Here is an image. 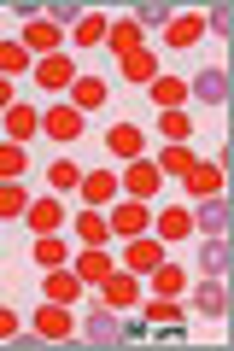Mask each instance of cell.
<instances>
[{
    "instance_id": "obj_29",
    "label": "cell",
    "mask_w": 234,
    "mask_h": 351,
    "mask_svg": "<svg viewBox=\"0 0 234 351\" xmlns=\"http://www.w3.org/2000/svg\"><path fill=\"white\" fill-rule=\"evenodd\" d=\"M71 263V246L59 234H36V269H65Z\"/></svg>"
},
{
    "instance_id": "obj_5",
    "label": "cell",
    "mask_w": 234,
    "mask_h": 351,
    "mask_svg": "<svg viewBox=\"0 0 234 351\" xmlns=\"http://www.w3.org/2000/svg\"><path fill=\"white\" fill-rule=\"evenodd\" d=\"M82 346H124V316L111 311V304H100L82 322Z\"/></svg>"
},
{
    "instance_id": "obj_15",
    "label": "cell",
    "mask_w": 234,
    "mask_h": 351,
    "mask_svg": "<svg viewBox=\"0 0 234 351\" xmlns=\"http://www.w3.org/2000/svg\"><path fill=\"white\" fill-rule=\"evenodd\" d=\"M199 36H205V18H199V12H170V24H164V47H194Z\"/></svg>"
},
{
    "instance_id": "obj_8",
    "label": "cell",
    "mask_w": 234,
    "mask_h": 351,
    "mask_svg": "<svg viewBox=\"0 0 234 351\" xmlns=\"http://www.w3.org/2000/svg\"><path fill=\"white\" fill-rule=\"evenodd\" d=\"M71 263H76V281H82V287H100V281L117 269V263L106 258V246H82V252H71Z\"/></svg>"
},
{
    "instance_id": "obj_40",
    "label": "cell",
    "mask_w": 234,
    "mask_h": 351,
    "mask_svg": "<svg viewBox=\"0 0 234 351\" xmlns=\"http://www.w3.org/2000/svg\"><path fill=\"white\" fill-rule=\"evenodd\" d=\"M229 24H234V18H229V6H211V12H205V29H217V36H222Z\"/></svg>"
},
{
    "instance_id": "obj_43",
    "label": "cell",
    "mask_w": 234,
    "mask_h": 351,
    "mask_svg": "<svg viewBox=\"0 0 234 351\" xmlns=\"http://www.w3.org/2000/svg\"><path fill=\"white\" fill-rule=\"evenodd\" d=\"M12 106H18V100H12V82L0 76V112H12Z\"/></svg>"
},
{
    "instance_id": "obj_38",
    "label": "cell",
    "mask_w": 234,
    "mask_h": 351,
    "mask_svg": "<svg viewBox=\"0 0 234 351\" xmlns=\"http://www.w3.org/2000/svg\"><path fill=\"white\" fill-rule=\"evenodd\" d=\"M164 24H170V6H164V0H147L135 12V29H164Z\"/></svg>"
},
{
    "instance_id": "obj_31",
    "label": "cell",
    "mask_w": 234,
    "mask_h": 351,
    "mask_svg": "<svg viewBox=\"0 0 234 351\" xmlns=\"http://www.w3.org/2000/svg\"><path fill=\"white\" fill-rule=\"evenodd\" d=\"M106 47L117 53V59H124V53H135V47H141V29H135V18H117V24L106 29Z\"/></svg>"
},
{
    "instance_id": "obj_42",
    "label": "cell",
    "mask_w": 234,
    "mask_h": 351,
    "mask_svg": "<svg viewBox=\"0 0 234 351\" xmlns=\"http://www.w3.org/2000/svg\"><path fill=\"white\" fill-rule=\"evenodd\" d=\"M147 339V322H124V346H141Z\"/></svg>"
},
{
    "instance_id": "obj_24",
    "label": "cell",
    "mask_w": 234,
    "mask_h": 351,
    "mask_svg": "<svg viewBox=\"0 0 234 351\" xmlns=\"http://www.w3.org/2000/svg\"><path fill=\"white\" fill-rule=\"evenodd\" d=\"M194 228L199 234H222V228H229V199H199V211H194Z\"/></svg>"
},
{
    "instance_id": "obj_21",
    "label": "cell",
    "mask_w": 234,
    "mask_h": 351,
    "mask_svg": "<svg viewBox=\"0 0 234 351\" xmlns=\"http://www.w3.org/2000/svg\"><path fill=\"white\" fill-rule=\"evenodd\" d=\"M194 263L205 269V276H222V269H229V240L205 234V240H199V252H194Z\"/></svg>"
},
{
    "instance_id": "obj_3",
    "label": "cell",
    "mask_w": 234,
    "mask_h": 351,
    "mask_svg": "<svg viewBox=\"0 0 234 351\" xmlns=\"http://www.w3.org/2000/svg\"><path fill=\"white\" fill-rule=\"evenodd\" d=\"M164 263V240L159 234H135V240H124V263L117 269H129V276H147V269H159Z\"/></svg>"
},
{
    "instance_id": "obj_14",
    "label": "cell",
    "mask_w": 234,
    "mask_h": 351,
    "mask_svg": "<svg viewBox=\"0 0 234 351\" xmlns=\"http://www.w3.org/2000/svg\"><path fill=\"white\" fill-rule=\"evenodd\" d=\"M147 100L159 106V112H182V106H187V82H182V76H152Z\"/></svg>"
},
{
    "instance_id": "obj_6",
    "label": "cell",
    "mask_w": 234,
    "mask_h": 351,
    "mask_svg": "<svg viewBox=\"0 0 234 351\" xmlns=\"http://www.w3.org/2000/svg\"><path fill=\"white\" fill-rule=\"evenodd\" d=\"M41 135L59 141V147H71V141L82 135V112H76V106H47V112H41Z\"/></svg>"
},
{
    "instance_id": "obj_23",
    "label": "cell",
    "mask_w": 234,
    "mask_h": 351,
    "mask_svg": "<svg viewBox=\"0 0 234 351\" xmlns=\"http://www.w3.org/2000/svg\"><path fill=\"white\" fill-rule=\"evenodd\" d=\"M117 71H124V76H129L135 88H147L152 76H159V59H152L147 47H135V53H124V59H117Z\"/></svg>"
},
{
    "instance_id": "obj_37",
    "label": "cell",
    "mask_w": 234,
    "mask_h": 351,
    "mask_svg": "<svg viewBox=\"0 0 234 351\" xmlns=\"http://www.w3.org/2000/svg\"><path fill=\"white\" fill-rule=\"evenodd\" d=\"M47 24L76 29V24H82V6H76V0H53V6H47Z\"/></svg>"
},
{
    "instance_id": "obj_4",
    "label": "cell",
    "mask_w": 234,
    "mask_h": 351,
    "mask_svg": "<svg viewBox=\"0 0 234 351\" xmlns=\"http://www.w3.org/2000/svg\"><path fill=\"white\" fill-rule=\"evenodd\" d=\"M30 82H41V94H59V88H71V82H76V59H71V53H53V59H36Z\"/></svg>"
},
{
    "instance_id": "obj_10",
    "label": "cell",
    "mask_w": 234,
    "mask_h": 351,
    "mask_svg": "<svg viewBox=\"0 0 234 351\" xmlns=\"http://www.w3.org/2000/svg\"><path fill=\"white\" fill-rule=\"evenodd\" d=\"M182 182H187V193H194V199H217V193H222V164L194 158V170H187Z\"/></svg>"
},
{
    "instance_id": "obj_17",
    "label": "cell",
    "mask_w": 234,
    "mask_h": 351,
    "mask_svg": "<svg viewBox=\"0 0 234 351\" xmlns=\"http://www.w3.org/2000/svg\"><path fill=\"white\" fill-rule=\"evenodd\" d=\"M147 276H152V299H182V293H187V269L170 263V258H164L159 269H147Z\"/></svg>"
},
{
    "instance_id": "obj_9",
    "label": "cell",
    "mask_w": 234,
    "mask_h": 351,
    "mask_svg": "<svg viewBox=\"0 0 234 351\" xmlns=\"http://www.w3.org/2000/svg\"><path fill=\"white\" fill-rule=\"evenodd\" d=\"M100 293H106L111 311H129V304H141V276H129V269H111V276L100 281Z\"/></svg>"
},
{
    "instance_id": "obj_20",
    "label": "cell",
    "mask_w": 234,
    "mask_h": 351,
    "mask_svg": "<svg viewBox=\"0 0 234 351\" xmlns=\"http://www.w3.org/2000/svg\"><path fill=\"white\" fill-rule=\"evenodd\" d=\"M71 106H76V112H100V106H106V82H100V76H76V82H71Z\"/></svg>"
},
{
    "instance_id": "obj_41",
    "label": "cell",
    "mask_w": 234,
    "mask_h": 351,
    "mask_svg": "<svg viewBox=\"0 0 234 351\" xmlns=\"http://www.w3.org/2000/svg\"><path fill=\"white\" fill-rule=\"evenodd\" d=\"M12 334H18V316L6 311V304H0V346H6V339H12Z\"/></svg>"
},
{
    "instance_id": "obj_36",
    "label": "cell",
    "mask_w": 234,
    "mask_h": 351,
    "mask_svg": "<svg viewBox=\"0 0 234 351\" xmlns=\"http://www.w3.org/2000/svg\"><path fill=\"white\" fill-rule=\"evenodd\" d=\"M47 182H53V193H76V182H82V170H76L71 158H59V164L47 170Z\"/></svg>"
},
{
    "instance_id": "obj_1",
    "label": "cell",
    "mask_w": 234,
    "mask_h": 351,
    "mask_svg": "<svg viewBox=\"0 0 234 351\" xmlns=\"http://www.w3.org/2000/svg\"><path fill=\"white\" fill-rule=\"evenodd\" d=\"M106 223H111V240H135V234H152V211H147V199H111Z\"/></svg>"
},
{
    "instance_id": "obj_19",
    "label": "cell",
    "mask_w": 234,
    "mask_h": 351,
    "mask_svg": "<svg viewBox=\"0 0 234 351\" xmlns=\"http://www.w3.org/2000/svg\"><path fill=\"white\" fill-rule=\"evenodd\" d=\"M187 304H194L199 316H222V311H229V293H222V281H217V276H205V281L194 287V299H187Z\"/></svg>"
},
{
    "instance_id": "obj_26",
    "label": "cell",
    "mask_w": 234,
    "mask_h": 351,
    "mask_svg": "<svg viewBox=\"0 0 234 351\" xmlns=\"http://www.w3.org/2000/svg\"><path fill=\"white\" fill-rule=\"evenodd\" d=\"M76 234H82V246H111V223H106V211H94V205H88V211L76 217Z\"/></svg>"
},
{
    "instance_id": "obj_13",
    "label": "cell",
    "mask_w": 234,
    "mask_h": 351,
    "mask_svg": "<svg viewBox=\"0 0 234 351\" xmlns=\"http://www.w3.org/2000/svg\"><path fill=\"white\" fill-rule=\"evenodd\" d=\"M76 193H82V199L94 205V211H106L111 199H124V193H117V176H111V170H94V176H82V182H76Z\"/></svg>"
},
{
    "instance_id": "obj_28",
    "label": "cell",
    "mask_w": 234,
    "mask_h": 351,
    "mask_svg": "<svg viewBox=\"0 0 234 351\" xmlns=\"http://www.w3.org/2000/svg\"><path fill=\"white\" fill-rule=\"evenodd\" d=\"M106 29H111V18H100V12H82V24L71 29V47H100V41H106Z\"/></svg>"
},
{
    "instance_id": "obj_12",
    "label": "cell",
    "mask_w": 234,
    "mask_h": 351,
    "mask_svg": "<svg viewBox=\"0 0 234 351\" xmlns=\"http://www.w3.org/2000/svg\"><path fill=\"white\" fill-rule=\"evenodd\" d=\"M187 100H199V106H222L229 100V76L211 64V71H199L194 82H187Z\"/></svg>"
},
{
    "instance_id": "obj_22",
    "label": "cell",
    "mask_w": 234,
    "mask_h": 351,
    "mask_svg": "<svg viewBox=\"0 0 234 351\" xmlns=\"http://www.w3.org/2000/svg\"><path fill=\"white\" fill-rule=\"evenodd\" d=\"M30 135H41V112H36V106H12V112H6V141L24 147Z\"/></svg>"
},
{
    "instance_id": "obj_18",
    "label": "cell",
    "mask_w": 234,
    "mask_h": 351,
    "mask_svg": "<svg viewBox=\"0 0 234 351\" xmlns=\"http://www.w3.org/2000/svg\"><path fill=\"white\" fill-rule=\"evenodd\" d=\"M106 147H111V158H147V135H141L135 123H117L106 135Z\"/></svg>"
},
{
    "instance_id": "obj_39",
    "label": "cell",
    "mask_w": 234,
    "mask_h": 351,
    "mask_svg": "<svg viewBox=\"0 0 234 351\" xmlns=\"http://www.w3.org/2000/svg\"><path fill=\"white\" fill-rule=\"evenodd\" d=\"M187 311H176V299H152L147 304V322H159V328H170V322H182Z\"/></svg>"
},
{
    "instance_id": "obj_34",
    "label": "cell",
    "mask_w": 234,
    "mask_h": 351,
    "mask_svg": "<svg viewBox=\"0 0 234 351\" xmlns=\"http://www.w3.org/2000/svg\"><path fill=\"white\" fill-rule=\"evenodd\" d=\"M159 135H164V141H176V147L194 135V117H187V106H182V112H159Z\"/></svg>"
},
{
    "instance_id": "obj_11",
    "label": "cell",
    "mask_w": 234,
    "mask_h": 351,
    "mask_svg": "<svg viewBox=\"0 0 234 351\" xmlns=\"http://www.w3.org/2000/svg\"><path fill=\"white\" fill-rule=\"evenodd\" d=\"M36 334L41 339H71L76 334V322H71V304H41V311H36Z\"/></svg>"
},
{
    "instance_id": "obj_16",
    "label": "cell",
    "mask_w": 234,
    "mask_h": 351,
    "mask_svg": "<svg viewBox=\"0 0 234 351\" xmlns=\"http://www.w3.org/2000/svg\"><path fill=\"white\" fill-rule=\"evenodd\" d=\"M24 223L36 228V234H59V228H65V205L53 199V193H47V199H30V211H24Z\"/></svg>"
},
{
    "instance_id": "obj_33",
    "label": "cell",
    "mask_w": 234,
    "mask_h": 351,
    "mask_svg": "<svg viewBox=\"0 0 234 351\" xmlns=\"http://www.w3.org/2000/svg\"><path fill=\"white\" fill-rule=\"evenodd\" d=\"M152 164H159L164 176H176V182H182V176L194 170V152H187V147H176V141H170V147H164V152H159V158H152Z\"/></svg>"
},
{
    "instance_id": "obj_30",
    "label": "cell",
    "mask_w": 234,
    "mask_h": 351,
    "mask_svg": "<svg viewBox=\"0 0 234 351\" xmlns=\"http://www.w3.org/2000/svg\"><path fill=\"white\" fill-rule=\"evenodd\" d=\"M159 223V240H187L194 234V217H187V205H170L164 217H152Z\"/></svg>"
},
{
    "instance_id": "obj_35",
    "label": "cell",
    "mask_w": 234,
    "mask_h": 351,
    "mask_svg": "<svg viewBox=\"0 0 234 351\" xmlns=\"http://www.w3.org/2000/svg\"><path fill=\"white\" fill-rule=\"evenodd\" d=\"M30 211V193L18 182H0V217H24Z\"/></svg>"
},
{
    "instance_id": "obj_32",
    "label": "cell",
    "mask_w": 234,
    "mask_h": 351,
    "mask_svg": "<svg viewBox=\"0 0 234 351\" xmlns=\"http://www.w3.org/2000/svg\"><path fill=\"white\" fill-rule=\"evenodd\" d=\"M24 170H30V152L18 141H0V182H18Z\"/></svg>"
},
{
    "instance_id": "obj_25",
    "label": "cell",
    "mask_w": 234,
    "mask_h": 351,
    "mask_svg": "<svg viewBox=\"0 0 234 351\" xmlns=\"http://www.w3.org/2000/svg\"><path fill=\"white\" fill-rule=\"evenodd\" d=\"M30 71H36V59H30L24 41H0V76L12 82V76H30Z\"/></svg>"
},
{
    "instance_id": "obj_7",
    "label": "cell",
    "mask_w": 234,
    "mask_h": 351,
    "mask_svg": "<svg viewBox=\"0 0 234 351\" xmlns=\"http://www.w3.org/2000/svg\"><path fill=\"white\" fill-rule=\"evenodd\" d=\"M30 47V59H53V53H65V29L47 24V18H36V24H24V36H18Z\"/></svg>"
},
{
    "instance_id": "obj_27",
    "label": "cell",
    "mask_w": 234,
    "mask_h": 351,
    "mask_svg": "<svg viewBox=\"0 0 234 351\" xmlns=\"http://www.w3.org/2000/svg\"><path fill=\"white\" fill-rule=\"evenodd\" d=\"M41 293H47L53 304H71L76 293H82V281H76V269H47V281H41Z\"/></svg>"
},
{
    "instance_id": "obj_2",
    "label": "cell",
    "mask_w": 234,
    "mask_h": 351,
    "mask_svg": "<svg viewBox=\"0 0 234 351\" xmlns=\"http://www.w3.org/2000/svg\"><path fill=\"white\" fill-rule=\"evenodd\" d=\"M159 182H164V170L152 158H129V170L117 176V193H124V199H152Z\"/></svg>"
}]
</instances>
